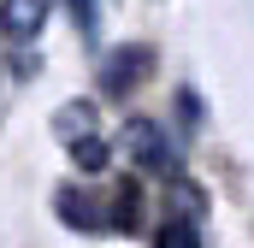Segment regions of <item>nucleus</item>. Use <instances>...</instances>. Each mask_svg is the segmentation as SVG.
I'll return each instance as SVG.
<instances>
[{"instance_id":"obj_1","label":"nucleus","mask_w":254,"mask_h":248,"mask_svg":"<svg viewBox=\"0 0 254 248\" xmlns=\"http://www.w3.org/2000/svg\"><path fill=\"white\" fill-rule=\"evenodd\" d=\"M125 160H136L142 172H160V178H178L184 172L178 142L166 136V124H154V119H130L125 124Z\"/></svg>"},{"instance_id":"obj_2","label":"nucleus","mask_w":254,"mask_h":248,"mask_svg":"<svg viewBox=\"0 0 254 248\" xmlns=\"http://www.w3.org/2000/svg\"><path fill=\"white\" fill-rule=\"evenodd\" d=\"M148 65H154L148 48H119V54H107V60H101V89H107V95H125V89L142 83Z\"/></svg>"},{"instance_id":"obj_3","label":"nucleus","mask_w":254,"mask_h":248,"mask_svg":"<svg viewBox=\"0 0 254 248\" xmlns=\"http://www.w3.org/2000/svg\"><path fill=\"white\" fill-rule=\"evenodd\" d=\"M54 0H0V36L6 42H30L42 24H48Z\"/></svg>"},{"instance_id":"obj_4","label":"nucleus","mask_w":254,"mask_h":248,"mask_svg":"<svg viewBox=\"0 0 254 248\" xmlns=\"http://www.w3.org/2000/svg\"><path fill=\"white\" fill-rule=\"evenodd\" d=\"M60 219L71 231H113V219H107V207L95 201V195H77V189H60Z\"/></svg>"},{"instance_id":"obj_5","label":"nucleus","mask_w":254,"mask_h":248,"mask_svg":"<svg viewBox=\"0 0 254 248\" xmlns=\"http://www.w3.org/2000/svg\"><path fill=\"white\" fill-rule=\"evenodd\" d=\"M54 130H60L65 148L89 142V136H95V101H65L60 113H54Z\"/></svg>"},{"instance_id":"obj_6","label":"nucleus","mask_w":254,"mask_h":248,"mask_svg":"<svg viewBox=\"0 0 254 248\" xmlns=\"http://www.w3.org/2000/svg\"><path fill=\"white\" fill-rule=\"evenodd\" d=\"M160 248H201V225H195V213H172L166 225H160Z\"/></svg>"},{"instance_id":"obj_7","label":"nucleus","mask_w":254,"mask_h":248,"mask_svg":"<svg viewBox=\"0 0 254 248\" xmlns=\"http://www.w3.org/2000/svg\"><path fill=\"white\" fill-rule=\"evenodd\" d=\"M71 154H77V172H107V142H101V136H89V142H77Z\"/></svg>"},{"instance_id":"obj_8","label":"nucleus","mask_w":254,"mask_h":248,"mask_svg":"<svg viewBox=\"0 0 254 248\" xmlns=\"http://www.w3.org/2000/svg\"><path fill=\"white\" fill-rule=\"evenodd\" d=\"M71 18H77L83 36H95L101 30V0H71Z\"/></svg>"}]
</instances>
